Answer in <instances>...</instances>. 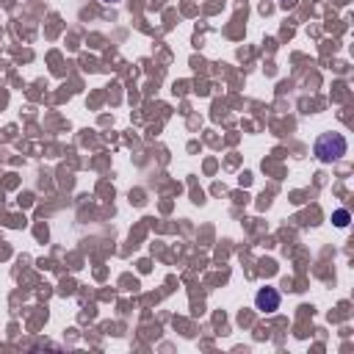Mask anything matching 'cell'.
<instances>
[{
	"instance_id": "cell-1",
	"label": "cell",
	"mask_w": 354,
	"mask_h": 354,
	"mask_svg": "<svg viewBox=\"0 0 354 354\" xmlns=\"http://www.w3.org/2000/svg\"><path fill=\"white\" fill-rule=\"evenodd\" d=\"M346 150H349V144H346V139H343L340 133H321V136L316 139V147H313V152L318 155L321 163L340 161V158L346 155Z\"/></svg>"
},
{
	"instance_id": "cell-3",
	"label": "cell",
	"mask_w": 354,
	"mask_h": 354,
	"mask_svg": "<svg viewBox=\"0 0 354 354\" xmlns=\"http://www.w3.org/2000/svg\"><path fill=\"white\" fill-rule=\"evenodd\" d=\"M332 222H335V227H349V222H351V213L340 208V211H335V213H332Z\"/></svg>"
},
{
	"instance_id": "cell-2",
	"label": "cell",
	"mask_w": 354,
	"mask_h": 354,
	"mask_svg": "<svg viewBox=\"0 0 354 354\" xmlns=\"http://www.w3.org/2000/svg\"><path fill=\"white\" fill-rule=\"evenodd\" d=\"M280 302H283V296H280L277 288H260V291L255 294V307H257L260 313H274V310H280Z\"/></svg>"
},
{
	"instance_id": "cell-4",
	"label": "cell",
	"mask_w": 354,
	"mask_h": 354,
	"mask_svg": "<svg viewBox=\"0 0 354 354\" xmlns=\"http://www.w3.org/2000/svg\"><path fill=\"white\" fill-rule=\"evenodd\" d=\"M103 3H122V0H103Z\"/></svg>"
}]
</instances>
